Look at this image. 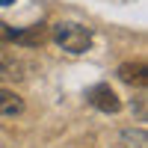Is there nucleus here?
Returning <instances> with one entry per match:
<instances>
[{"mask_svg": "<svg viewBox=\"0 0 148 148\" xmlns=\"http://www.w3.org/2000/svg\"><path fill=\"white\" fill-rule=\"evenodd\" d=\"M9 59H12V56H9V53L3 51V47H0V71H3V68H6V62H9Z\"/></svg>", "mask_w": 148, "mask_h": 148, "instance_id": "obj_8", "label": "nucleus"}, {"mask_svg": "<svg viewBox=\"0 0 148 148\" xmlns=\"http://www.w3.org/2000/svg\"><path fill=\"white\" fill-rule=\"evenodd\" d=\"M89 104L95 110H101V113H119L121 110V98L110 89L107 83H101V86H95V89L89 92Z\"/></svg>", "mask_w": 148, "mask_h": 148, "instance_id": "obj_2", "label": "nucleus"}, {"mask_svg": "<svg viewBox=\"0 0 148 148\" xmlns=\"http://www.w3.org/2000/svg\"><path fill=\"white\" fill-rule=\"evenodd\" d=\"M116 74H119V80L127 83V86H145V80H148L145 62H125V65H119Z\"/></svg>", "mask_w": 148, "mask_h": 148, "instance_id": "obj_3", "label": "nucleus"}, {"mask_svg": "<svg viewBox=\"0 0 148 148\" xmlns=\"http://www.w3.org/2000/svg\"><path fill=\"white\" fill-rule=\"evenodd\" d=\"M121 145L125 148H145V130H125L121 133Z\"/></svg>", "mask_w": 148, "mask_h": 148, "instance_id": "obj_6", "label": "nucleus"}, {"mask_svg": "<svg viewBox=\"0 0 148 148\" xmlns=\"http://www.w3.org/2000/svg\"><path fill=\"white\" fill-rule=\"evenodd\" d=\"M9 3H15V0H0V6H9Z\"/></svg>", "mask_w": 148, "mask_h": 148, "instance_id": "obj_9", "label": "nucleus"}, {"mask_svg": "<svg viewBox=\"0 0 148 148\" xmlns=\"http://www.w3.org/2000/svg\"><path fill=\"white\" fill-rule=\"evenodd\" d=\"M47 39H51V33H47V27H42V24H36L30 30H15L12 33V42H21V45H45Z\"/></svg>", "mask_w": 148, "mask_h": 148, "instance_id": "obj_4", "label": "nucleus"}, {"mask_svg": "<svg viewBox=\"0 0 148 148\" xmlns=\"http://www.w3.org/2000/svg\"><path fill=\"white\" fill-rule=\"evenodd\" d=\"M53 39L68 53H86L89 45H92V30L83 27V24H56L53 27Z\"/></svg>", "mask_w": 148, "mask_h": 148, "instance_id": "obj_1", "label": "nucleus"}, {"mask_svg": "<svg viewBox=\"0 0 148 148\" xmlns=\"http://www.w3.org/2000/svg\"><path fill=\"white\" fill-rule=\"evenodd\" d=\"M24 113V98L12 89H0V116H18Z\"/></svg>", "mask_w": 148, "mask_h": 148, "instance_id": "obj_5", "label": "nucleus"}, {"mask_svg": "<svg viewBox=\"0 0 148 148\" xmlns=\"http://www.w3.org/2000/svg\"><path fill=\"white\" fill-rule=\"evenodd\" d=\"M12 33H15V30H9L6 24L0 21V42H12Z\"/></svg>", "mask_w": 148, "mask_h": 148, "instance_id": "obj_7", "label": "nucleus"}]
</instances>
